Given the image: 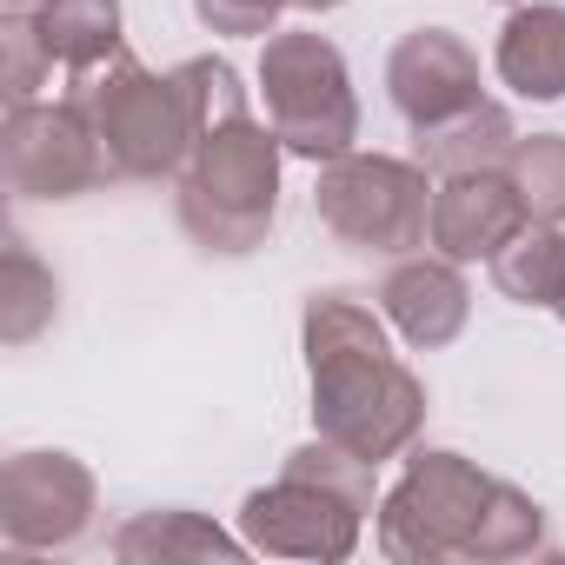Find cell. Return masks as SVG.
<instances>
[{
    "instance_id": "obj_1",
    "label": "cell",
    "mask_w": 565,
    "mask_h": 565,
    "mask_svg": "<svg viewBox=\"0 0 565 565\" xmlns=\"http://www.w3.org/2000/svg\"><path fill=\"white\" fill-rule=\"evenodd\" d=\"M307 380H313V426L320 439L360 459H399L426 426V386L386 347V327L353 294H313L300 320Z\"/></svg>"
},
{
    "instance_id": "obj_2",
    "label": "cell",
    "mask_w": 565,
    "mask_h": 565,
    "mask_svg": "<svg viewBox=\"0 0 565 565\" xmlns=\"http://www.w3.org/2000/svg\"><path fill=\"white\" fill-rule=\"evenodd\" d=\"M373 459L333 446V439H313V446H294L287 466H279L273 486L246 492L239 505V539L266 558H320V565H340L353 558L360 545V525L373 505Z\"/></svg>"
},
{
    "instance_id": "obj_3",
    "label": "cell",
    "mask_w": 565,
    "mask_h": 565,
    "mask_svg": "<svg viewBox=\"0 0 565 565\" xmlns=\"http://www.w3.org/2000/svg\"><path fill=\"white\" fill-rule=\"evenodd\" d=\"M279 134L259 127L253 114L246 120H226L213 134L193 140L186 167L173 173V206H180V226L193 246L206 253H253L266 246L273 233V213H279Z\"/></svg>"
},
{
    "instance_id": "obj_4",
    "label": "cell",
    "mask_w": 565,
    "mask_h": 565,
    "mask_svg": "<svg viewBox=\"0 0 565 565\" xmlns=\"http://www.w3.org/2000/svg\"><path fill=\"white\" fill-rule=\"evenodd\" d=\"M67 107L94 127L114 180H167V173L186 167V153L200 140L180 81L173 74L167 81L147 74L127 47H114L107 61L81 67L74 87H67Z\"/></svg>"
},
{
    "instance_id": "obj_5",
    "label": "cell",
    "mask_w": 565,
    "mask_h": 565,
    "mask_svg": "<svg viewBox=\"0 0 565 565\" xmlns=\"http://www.w3.org/2000/svg\"><path fill=\"white\" fill-rule=\"evenodd\" d=\"M259 94H266V127L279 134L294 160H340L360 140V100H353V74L347 54L327 34H266L259 54Z\"/></svg>"
},
{
    "instance_id": "obj_6",
    "label": "cell",
    "mask_w": 565,
    "mask_h": 565,
    "mask_svg": "<svg viewBox=\"0 0 565 565\" xmlns=\"http://www.w3.org/2000/svg\"><path fill=\"white\" fill-rule=\"evenodd\" d=\"M313 213L340 246L373 253V259H406L426 246L433 173L419 160H393V153H340L320 167Z\"/></svg>"
},
{
    "instance_id": "obj_7",
    "label": "cell",
    "mask_w": 565,
    "mask_h": 565,
    "mask_svg": "<svg viewBox=\"0 0 565 565\" xmlns=\"http://www.w3.org/2000/svg\"><path fill=\"white\" fill-rule=\"evenodd\" d=\"M492 479L459 452H413L399 486L380 499V552L393 565H439L466 558Z\"/></svg>"
},
{
    "instance_id": "obj_8",
    "label": "cell",
    "mask_w": 565,
    "mask_h": 565,
    "mask_svg": "<svg viewBox=\"0 0 565 565\" xmlns=\"http://www.w3.org/2000/svg\"><path fill=\"white\" fill-rule=\"evenodd\" d=\"M94 472L74 452H14L0 466V539L8 552H67L94 532Z\"/></svg>"
},
{
    "instance_id": "obj_9",
    "label": "cell",
    "mask_w": 565,
    "mask_h": 565,
    "mask_svg": "<svg viewBox=\"0 0 565 565\" xmlns=\"http://www.w3.org/2000/svg\"><path fill=\"white\" fill-rule=\"evenodd\" d=\"M0 140H8V186L21 200H74L107 180V153L67 100L61 107H41V100L8 107V134Z\"/></svg>"
},
{
    "instance_id": "obj_10",
    "label": "cell",
    "mask_w": 565,
    "mask_h": 565,
    "mask_svg": "<svg viewBox=\"0 0 565 565\" xmlns=\"http://www.w3.org/2000/svg\"><path fill=\"white\" fill-rule=\"evenodd\" d=\"M386 94L413 134L439 127V120L466 114L472 100H486L479 94V54L452 28H413L386 61Z\"/></svg>"
},
{
    "instance_id": "obj_11",
    "label": "cell",
    "mask_w": 565,
    "mask_h": 565,
    "mask_svg": "<svg viewBox=\"0 0 565 565\" xmlns=\"http://www.w3.org/2000/svg\"><path fill=\"white\" fill-rule=\"evenodd\" d=\"M525 200L519 186L505 180V167H486V173H452L433 186V220H426V239L433 253L446 259H492L519 226H525Z\"/></svg>"
},
{
    "instance_id": "obj_12",
    "label": "cell",
    "mask_w": 565,
    "mask_h": 565,
    "mask_svg": "<svg viewBox=\"0 0 565 565\" xmlns=\"http://www.w3.org/2000/svg\"><path fill=\"white\" fill-rule=\"evenodd\" d=\"M380 307L399 327V340L419 347V353L452 347L466 333V320H472V294L459 279V259H446V253L439 259H413V253L393 259L386 287H380Z\"/></svg>"
},
{
    "instance_id": "obj_13",
    "label": "cell",
    "mask_w": 565,
    "mask_h": 565,
    "mask_svg": "<svg viewBox=\"0 0 565 565\" xmlns=\"http://www.w3.org/2000/svg\"><path fill=\"white\" fill-rule=\"evenodd\" d=\"M492 67L519 100H565V8H552V0L512 8Z\"/></svg>"
},
{
    "instance_id": "obj_14",
    "label": "cell",
    "mask_w": 565,
    "mask_h": 565,
    "mask_svg": "<svg viewBox=\"0 0 565 565\" xmlns=\"http://www.w3.org/2000/svg\"><path fill=\"white\" fill-rule=\"evenodd\" d=\"M519 147V127L499 100H472L466 114L439 120V127H419L413 134V160L433 173V180H452V173H486V167H505Z\"/></svg>"
},
{
    "instance_id": "obj_15",
    "label": "cell",
    "mask_w": 565,
    "mask_h": 565,
    "mask_svg": "<svg viewBox=\"0 0 565 565\" xmlns=\"http://www.w3.org/2000/svg\"><path fill=\"white\" fill-rule=\"evenodd\" d=\"M253 552L246 539H226L213 519L186 512V505H167V512H140L114 532V558L127 565H147V558H239Z\"/></svg>"
},
{
    "instance_id": "obj_16",
    "label": "cell",
    "mask_w": 565,
    "mask_h": 565,
    "mask_svg": "<svg viewBox=\"0 0 565 565\" xmlns=\"http://www.w3.org/2000/svg\"><path fill=\"white\" fill-rule=\"evenodd\" d=\"M492 287L512 307H552L565 294V233L552 220H525L499 253H492Z\"/></svg>"
},
{
    "instance_id": "obj_17",
    "label": "cell",
    "mask_w": 565,
    "mask_h": 565,
    "mask_svg": "<svg viewBox=\"0 0 565 565\" xmlns=\"http://www.w3.org/2000/svg\"><path fill=\"white\" fill-rule=\"evenodd\" d=\"M34 34L67 74H81V67L107 61L114 47H127L120 41V0H41Z\"/></svg>"
},
{
    "instance_id": "obj_18",
    "label": "cell",
    "mask_w": 565,
    "mask_h": 565,
    "mask_svg": "<svg viewBox=\"0 0 565 565\" xmlns=\"http://www.w3.org/2000/svg\"><path fill=\"white\" fill-rule=\"evenodd\" d=\"M532 552H545V512L519 486L492 479V492L479 505V525L466 539V558L472 565H505V558H532Z\"/></svg>"
},
{
    "instance_id": "obj_19",
    "label": "cell",
    "mask_w": 565,
    "mask_h": 565,
    "mask_svg": "<svg viewBox=\"0 0 565 565\" xmlns=\"http://www.w3.org/2000/svg\"><path fill=\"white\" fill-rule=\"evenodd\" d=\"M54 307H61L54 273L28 253V239H8V273H0V333H8V347L41 340L54 327Z\"/></svg>"
},
{
    "instance_id": "obj_20",
    "label": "cell",
    "mask_w": 565,
    "mask_h": 565,
    "mask_svg": "<svg viewBox=\"0 0 565 565\" xmlns=\"http://www.w3.org/2000/svg\"><path fill=\"white\" fill-rule=\"evenodd\" d=\"M505 180L519 186V200H525V213L532 220H565V134H519V147H512V160H505Z\"/></svg>"
},
{
    "instance_id": "obj_21",
    "label": "cell",
    "mask_w": 565,
    "mask_h": 565,
    "mask_svg": "<svg viewBox=\"0 0 565 565\" xmlns=\"http://www.w3.org/2000/svg\"><path fill=\"white\" fill-rule=\"evenodd\" d=\"M173 81H180V94H186V107H193V127H200V134H213V127H226V120H246V114H253V107H246L239 74H233L226 61H213V54L180 61V67H173Z\"/></svg>"
},
{
    "instance_id": "obj_22",
    "label": "cell",
    "mask_w": 565,
    "mask_h": 565,
    "mask_svg": "<svg viewBox=\"0 0 565 565\" xmlns=\"http://www.w3.org/2000/svg\"><path fill=\"white\" fill-rule=\"evenodd\" d=\"M47 74H54V54L41 47L34 14H8V28H0V87H8V107L34 100V87Z\"/></svg>"
},
{
    "instance_id": "obj_23",
    "label": "cell",
    "mask_w": 565,
    "mask_h": 565,
    "mask_svg": "<svg viewBox=\"0 0 565 565\" xmlns=\"http://www.w3.org/2000/svg\"><path fill=\"white\" fill-rule=\"evenodd\" d=\"M279 8L287 0H193V14L206 34H233V41H253V34H273Z\"/></svg>"
},
{
    "instance_id": "obj_24",
    "label": "cell",
    "mask_w": 565,
    "mask_h": 565,
    "mask_svg": "<svg viewBox=\"0 0 565 565\" xmlns=\"http://www.w3.org/2000/svg\"><path fill=\"white\" fill-rule=\"evenodd\" d=\"M287 8H300V14H333V8H347V0H287Z\"/></svg>"
},
{
    "instance_id": "obj_25",
    "label": "cell",
    "mask_w": 565,
    "mask_h": 565,
    "mask_svg": "<svg viewBox=\"0 0 565 565\" xmlns=\"http://www.w3.org/2000/svg\"><path fill=\"white\" fill-rule=\"evenodd\" d=\"M41 8V0H8V14H34Z\"/></svg>"
},
{
    "instance_id": "obj_26",
    "label": "cell",
    "mask_w": 565,
    "mask_h": 565,
    "mask_svg": "<svg viewBox=\"0 0 565 565\" xmlns=\"http://www.w3.org/2000/svg\"><path fill=\"white\" fill-rule=\"evenodd\" d=\"M552 313H558V320H565V294H558V300H552Z\"/></svg>"
}]
</instances>
